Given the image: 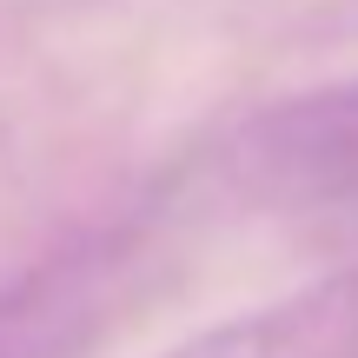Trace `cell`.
<instances>
[{
  "label": "cell",
  "mask_w": 358,
  "mask_h": 358,
  "mask_svg": "<svg viewBox=\"0 0 358 358\" xmlns=\"http://www.w3.org/2000/svg\"><path fill=\"white\" fill-rule=\"evenodd\" d=\"M232 173L266 206H358V80L266 106L245 120Z\"/></svg>",
  "instance_id": "cell-1"
},
{
  "label": "cell",
  "mask_w": 358,
  "mask_h": 358,
  "mask_svg": "<svg viewBox=\"0 0 358 358\" xmlns=\"http://www.w3.org/2000/svg\"><path fill=\"white\" fill-rule=\"evenodd\" d=\"M159 358H358V266L213 319Z\"/></svg>",
  "instance_id": "cell-2"
}]
</instances>
